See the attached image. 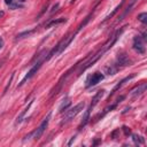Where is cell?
<instances>
[{"instance_id": "cell-1", "label": "cell", "mask_w": 147, "mask_h": 147, "mask_svg": "<svg viewBox=\"0 0 147 147\" xmlns=\"http://www.w3.org/2000/svg\"><path fill=\"white\" fill-rule=\"evenodd\" d=\"M125 28H126V26H123V28L116 30V31H115L111 36H109V38L99 47V49H98L96 52L88 54L86 57H84L83 60H80V61L78 62V67H77V68H79V69H78V71H77V77H79L84 71H86L88 68H91L95 62H98V61L103 56V54L107 53V52L115 45V42H116L117 39L121 37V34L123 33V31H124Z\"/></svg>"}, {"instance_id": "cell-2", "label": "cell", "mask_w": 147, "mask_h": 147, "mask_svg": "<svg viewBox=\"0 0 147 147\" xmlns=\"http://www.w3.org/2000/svg\"><path fill=\"white\" fill-rule=\"evenodd\" d=\"M77 33H78V32L75 31V32H72V33H70V34L63 37V38L55 45V47H53L52 51H49V52L47 53V55H46V57H45V61H48V60H51L52 57L57 56V55H60L61 53H63V52L67 49V47L71 44V41L75 39V37H76Z\"/></svg>"}, {"instance_id": "cell-3", "label": "cell", "mask_w": 147, "mask_h": 147, "mask_svg": "<svg viewBox=\"0 0 147 147\" xmlns=\"http://www.w3.org/2000/svg\"><path fill=\"white\" fill-rule=\"evenodd\" d=\"M46 55H47V53H46V51H41L38 55H37V62L31 67V69L28 71V74L24 76V78L21 80V83L17 85V88L18 87H21L22 85H24L25 84V82L26 80H29V79H31L36 74H37V71L40 69V67H41V64H42V62H45V57H46Z\"/></svg>"}, {"instance_id": "cell-4", "label": "cell", "mask_w": 147, "mask_h": 147, "mask_svg": "<svg viewBox=\"0 0 147 147\" xmlns=\"http://www.w3.org/2000/svg\"><path fill=\"white\" fill-rule=\"evenodd\" d=\"M84 107H85V102L82 101V102L77 103L76 106H74V107H71V108H69V109H67L65 113H64V115H63V117H62V119H61V122H60V125L63 126V125L68 124L69 122H71V121L84 109Z\"/></svg>"}, {"instance_id": "cell-5", "label": "cell", "mask_w": 147, "mask_h": 147, "mask_svg": "<svg viewBox=\"0 0 147 147\" xmlns=\"http://www.w3.org/2000/svg\"><path fill=\"white\" fill-rule=\"evenodd\" d=\"M51 116H52V111H49L48 114H47V116L42 119V122L40 123V125L32 132V138L34 139V140H39L40 138H41V136H42V133L45 132V130L47 129V126H48V123H49V119H51Z\"/></svg>"}, {"instance_id": "cell-6", "label": "cell", "mask_w": 147, "mask_h": 147, "mask_svg": "<svg viewBox=\"0 0 147 147\" xmlns=\"http://www.w3.org/2000/svg\"><path fill=\"white\" fill-rule=\"evenodd\" d=\"M132 60L127 56V54L126 53H124V52H119L118 54H117V56H116V61H115V65L118 68V69H122V68H124V67H127V65H132Z\"/></svg>"}, {"instance_id": "cell-7", "label": "cell", "mask_w": 147, "mask_h": 147, "mask_svg": "<svg viewBox=\"0 0 147 147\" xmlns=\"http://www.w3.org/2000/svg\"><path fill=\"white\" fill-rule=\"evenodd\" d=\"M103 79H105V75L102 72H100V71H95L94 74H92L87 78V80H86V88H90L92 86H95L96 84H99Z\"/></svg>"}, {"instance_id": "cell-8", "label": "cell", "mask_w": 147, "mask_h": 147, "mask_svg": "<svg viewBox=\"0 0 147 147\" xmlns=\"http://www.w3.org/2000/svg\"><path fill=\"white\" fill-rule=\"evenodd\" d=\"M133 49L138 53L144 55L146 53V46H145V40L141 38V36H136L133 38V44H132Z\"/></svg>"}, {"instance_id": "cell-9", "label": "cell", "mask_w": 147, "mask_h": 147, "mask_svg": "<svg viewBox=\"0 0 147 147\" xmlns=\"http://www.w3.org/2000/svg\"><path fill=\"white\" fill-rule=\"evenodd\" d=\"M124 98H125L124 95H121V96H119V98H118V99H117V100H116V101H115V102H114L113 105H110V106H108V107H106V108L103 109V111H102V113H100V114H99V115H98V116H96V117L94 118V119H95L94 122H96V121H99V119H101L102 117H105V115H106L107 113H109V111H111L113 109H115V108L117 107V105H118V103H119V102H121V101H122V100H123Z\"/></svg>"}, {"instance_id": "cell-10", "label": "cell", "mask_w": 147, "mask_h": 147, "mask_svg": "<svg viewBox=\"0 0 147 147\" xmlns=\"http://www.w3.org/2000/svg\"><path fill=\"white\" fill-rule=\"evenodd\" d=\"M134 77H136V74H131L130 76H126V77H125V78H123V79H122L121 82H118V84H117V85H116V86H115V87H114V88L111 90V92H110V94H109V96H108V98L113 96V95L115 94V92H116L117 90H119V88H121V87H122V86H123V85H124V84H125L126 82L131 80V79H132V78H134Z\"/></svg>"}, {"instance_id": "cell-11", "label": "cell", "mask_w": 147, "mask_h": 147, "mask_svg": "<svg viewBox=\"0 0 147 147\" xmlns=\"http://www.w3.org/2000/svg\"><path fill=\"white\" fill-rule=\"evenodd\" d=\"M138 1H139V0H130L129 5H127V6L125 7L124 11H123V13H122V15H121V16L118 17L117 22H121V21H123V20H124V17H125V16H126V15H127V14H129V13H130L131 10H132V8L134 7V5H136V3L138 2Z\"/></svg>"}, {"instance_id": "cell-12", "label": "cell", "mask_w": 147, "mask_h": 147, "mask_svg": "<svg viewBox=\"0 0 147 147\" xmlns=\"http://www.w3.org/2000/svg\"><path fill=\"white\" fill-rule=\"evenodd\" d=\"M146 88H147V84L146 83H141V84H139L137 87H134L131 91V95L132 96H139L146 91Z\"/></svg>"}, {"instance_id": "cell-13", "label": "cell", "mask_w": 147, "mask_h": 147, "mask_svg": "<svg viewBox=\"0 0 147 147\" xmlns=\"http://www.w3.org/2000/svg\"><path fill=\"white\" fill-rule=\"evenodd\" d=\"M91 110H92V109H91L90 107H88V108L85 110L84 116H83V118H82V122H80V124L78 125V130H79V131H80V130H82V129H83V127H84V126H85V125H86V124L90 122V117H91Z\"/></svg>"}, {"instance_id": "cell-14", "label": "cell", "mask_w": 147, "mask_h": 147, "mask_svg": "<svg viewBox=\"0 0 147 147\" xmlns=\"http://www.w3.org/2000/svg\"><path fill=\"white\" fill-rule=\"evenodd\" d=\"M103 94H105V90H100V91H98V92L95 93V95L92 98V102H91V105H90V108H91V109H93V108L99 103V101L101 100V98L103 96Z\"/></svg>"}, {"instance_id": "cell-15", "label": "cell", "mask_w": 147, "mask_h": 147, "mask_svg": "<svg viewBox=\"0 0 147 147\" xmlns=\"http://www.w3.org/2000/svg\"><path fill=\"white\" fill-rule=\"evenodd\" d=\"M33 101H34V100H31V101H30V102L28 103V106H26V107H25V108H24V109H23V110H22V111L20 113V115H18L17 117H16V124H20V123H22V122L24 121V117H25V114H26V113L29 111V109H30V107L32 106V103H33Z\"/></svg>"}, {"instance_id": "cell-16", "label": "cell", "mask_w": 147, "mask_h": 147, "mask_svg": "<svg viewBox=\"0 0 147 147\" xmlns=\"http://www.w3.org/2000/svg\"><path fill=\"white\" fill-rule=\"evenodd\" d=\"M65 21H67V18H65V17L54 18V20H51L48 23H46L45 28H46V29H49V28H52V26H56V25H59V24H61V23H63V22H65Z\"/></svg>"}, {"instance_id": "cell-17", "label": "cell", "mask_w": 147, "mask_h": 147, "mask_svg": "<svg viewBox=\"0 0 147 147\" xmlns=\"http://www.w3.org/2000/svg\"><path fill=\"white\" fill-rule=\"evenodd\" d=\"M70 106H71V100H70V98H65L63 101H62V103L60 105V107H59V113H64L67 109H69L70 108Z\"/></svg>"}, {"instance_id": "cell-18", "label": "cell", "mask_w": 147, "mask_h": 147, "mask_svg": "<svg viewBox=\"0 0 147 147\" xmlns=\"http://www.w3.org/2000/svg\"><path fill=\"white\" fill-rule=\"evenodd\" d=\"M124 2H125V0H122V1H121V3H119V5H117V6H116V8H115L110 14H108V15L105 17V20L101 22V24H105L107 21H109V20H110V18H111V17H113V16H114V15H115L119 9H121V8H122V6H123V3H124Z\"/></svg>"}, {"instance_id": "cell-19", "label": "cell", "mask_w": 147, "mask_h": 147, "mask_svg": "<svg viewBox=\"0 0 147 147\" xmlns=\"http://www.w3.org/2000/svg\"><path fill=\"white\" fill-rule=\"evenodd\" d=\"M132 140H133V142H134L136 145H138V146L145 144V138L141 137V136H139V134H132Z\"/></svg>"}, {"instance_id": "cell-20", "label": "cell", "mask_w": 147, "mask_h": 147, "mask_svg": "<svg viewBox=\"0 0 147 147\" xmlns=\"http://www.w3.org/2000/svg\"><path fill=\"white\" fill-rule=\"evenodd\" d=\"M37 29H32V30H26V31H23V32H21V33H18L17 36H16V40L17 39H22V38H24V37H29V36H31L34 31H36Z\"/></svg>"}, {"instance_id": "cell-21", "label": "cell", "mask_w": 147, "mask_h": 147, "mask_svg": "<svg viewBox=\"0 0 147 147\" xmlns=\"http://www.w3.org/2000/svg\"><path fill=\"white\" fill-rule=\"evenodd\" d=\"M118 70H119V69H118V68H117V67H116V65L113 63V64H110L109 67H107V68H106V74H107V75L113 76V75H115V74H116Z\"/></svg>"}, {"instance_id": "cell-22", "label": "cell", "mask_w": 147, "mask_h": 147, "mask_svg": "<svg viewBox=\"0 0 147 147\" xmlns=\"http://www.w3.org/2000/svg\"><path fill=\"white\" fill-rule=\"evenodd\" d=\"M138 21H140L142 24L147 23V13H141L138 15Z\"/></svg>"}, {"instance_id": "cell-23", "label": "cell", "mask_w": 147, "mask_h": 147, "mask_svg": "<svg viewBox=\"0 0 147 147\" xmlns=\"http://www.w3.org/2000/svg\"><path fill=\"white\" fill-rule=\"evenodd\" d=\"M123 131H124V134L127 137L129 134H131V130H130V127H127V126H123Z\"/></svg>"}, {"instance_id": "cell-24", "label": "cell", "mask_w": 147, "mask_h": 147, "mask_svg": "<svg viewBox=\"0 0 147 147\" xmlns=\"http://www.w3.org/2000/svg\"><path fill=\"white\" fill-rule=\"evenodd\" d=\"M13 78H14V74H11V76H10V79H9V82H8V84H7V86H6V88H5V92H3V93H6V92H7L8 87H9V86H10V84H11V80H13Z\"/></svg>"}, {"instance_id": "cell-25", "label": "cell", "mask_w": 147, "mask_h": 147, "mask_svg": "<svg viewBox=\"0 0 147 147\" xmlns=\"http://www.w3.org/2000/svg\"><path fill=\"white\" fill-rule=\"evenodd\" d=\"M59 6H60L59 3H55V5H54V6L52 7V9H51V13L53 14L54 11H56V10H57V8H59Z\"/></svg>"}, {"instance_id": "cell-26", "label": "cell", "mask_w": 147, "mask_h": 147, "mask_svg": "<svg viewBox=\"0 0 147 147\" xmlns=\"http://www.w3.org/2000/svg\"><path fill=\"white\" fill-rule=\"evenodd\" d=\"M5 2H6L8 6H11V5H13V0H5Z\"/></svg>"}, {"instance_id": "cell-27", "label": "cell", "mask_w": 147, "mask_h": 147, "mask_svg": "<svg viewBox=\"0 0 147 147\" xmlns=\"http://www.w3.org/2000/svg\"><path fill=\"white\" fill-rule=\"evenodd\" d=\"M2 46H3V39H2V38H0V49L2 48Z\"/></svg>"}, {"instance_id": "cell-28", "label": "cell", "mask_w": 147, "mask_h": 147, "mask_svg": "<svg viewBox=\"0 0 147 147\" xmlns=\"http://www.w3.org/2000/svg\"><path fill=\"white\" fill-rule=\"evenodd\" d=\"M74 140H75V137H72V138H71V140H70V141H69V142H68V145H69V146H70V145H71V142H72V141H74Z\"/></svg>"}, {"instance_id": "cell-29", "label": "cell", "mask_w": 147, "mask_h": 147, "mask_svg": "<svg viewBox=\"0 0 147 147\" xmlns=\"http://www.w3.org/2000/svg\"><path fill=\"white\" fill-rule=\"evenodd\" d=\"M20 1H21V2H24V1H25V0H20Z\"/></svg>"}, {"instance_id": "cell-30", "label": "cell", "mask_w": 147, "mask_h": 147, "mask_svg": "<svg viewBox=\"0 0 147 147\" xmlns=\"http://www.w3.org/2000/svg\"><path fill=\"white\" fill-rule=\"evenodd\" d=\"M0 67H1V64H0Z\"/></svg>"}]
</instances>
